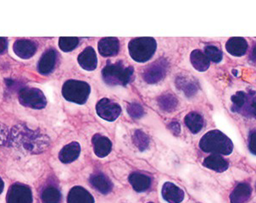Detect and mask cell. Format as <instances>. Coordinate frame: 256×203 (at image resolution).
Instances as JSON below:
<instances>
[{
  "label": "cell",
  "mask_w": 256,
  "mask_h": 203,
  "mask_svg": "<svg viewBox=\"0 0 256 203\" xmlns=\"http://www.w3.org/2000/svg\"><path fill=\"white\" fill-rule=\"evenodd\" d=\"M10 142L14 148L34 154L44 152L50 146L47 136L24 125H18L12 129Z\"/></svg>",
  "instance_id": "obj_1"
},
{
  "label": "cell",
  "mask_w": 256,
  "mask_h": 203,
  "mask_svg": "<svg viewBox=\"0 0 256 203\" xmlns=\"http://www.w3.org/2000/svg\"><path fill=\"white\" fill-rule=\"evenodd\" d=\"M200 148L206 153L229 155L234 150L231 140L222 131L214 130L209 131L201 138Z\"/></svg>",
  "instance_id": "obj_2"
},
{
  "label": "cell",
  "mask_w": 256,
  "mask_h": 203,
  "mask_svg": "<svg viewBox=\"0 0 256 203\" xmlns=\"http://www.w3.org/2000/svg\"><path fill=\"white\" fill-rule=\"evenodd\" d=\"M134 75V68L126 67L122 63L107 64L102 71L104 81L112 86H126L128 85Z\"/></svg>",
  "instance_id": "obj_3"
},
{
  "label": "cell",
  "mask_w": 256,
  "mask_h": 203,
  "mask_svg": "<svg viewBox=\"0 0 256 203\" xmlns=\"http://www.w3.org/2000/svg\"><path fill=\"white\" fill-rule=\"evenodd\" d=\"M128 49L132 59L144 63L150 60L156 52V41L152 37H138L129 42Z\"/></svg>",
  "instance_id": "obj_4"
},
{
  "label": "cell",
  "mask_w": 256,
  "mask_h": 203,
  "mask_svg": "<svg viewBox=\"0 0 256 203\" xmlns=\"http://www.w3.org/2000/svg\"><path fill=\"white\" fill-rule=\"evenodd\" d=\"M90 93V85L84 81H68L63 86L64 98L73 103L82 104L86 102Z\"/></svg>",
  "instance_id": "obj_5"
},
{
  "label": "cell",
  "mask_w": 256,
  "mask_h": 203,
  "mask_svg": "<svg viewBox=\"0 0 256 203\" xmlns=\"http://www.w3.org/2000/svg\"><path fill=\"white\" fill-rule=\"evenodd\" d=\"M168 70V62L166 59H159L145 69L144 79L148 84L158 83L164 78Z\"/></svg>",
  "instance_id": "obj_6"
},
{
  "label": "cell",
  "mask_w": 256,
  "mask_h": 203,
  "mask_svg": "<svg viewBox=\"0 0 256 203\" xmlns=\"http://www.w3.org/2000/svg\"><path fill=\"white\" fill-rule=\"evenodd\" d=\"M7 203H32V194L29 187L22 184H14L8 190Z\"/></svg>",
  "instance_id": "obj_7"
},
{
  "label": "cell",
  "mask_w": 256,
  "mask_h": 203,
  "mask_svg": "<svg viewBox=\"0 0 256 203\" xmlns=\"http://www.w3.org/2000/svg\"><path fill=\"white\" fill-rule=\"evenodd\" d=\"M96 111L100 117L107 121H114L120 116L122 109L113 101L103 98L96 105Z\"/></svg>",
  "instance_id": "obj_8"
},
{
  "label": "cell",
  "mask_w": 256,
  "mask_h": 203,
  "mask_svg": "<svg viewBox=\"0 0 256 203\" xmlns=\"http://www.w3.org/2000/svg\"><path fill=\"white\" fill-rule=\"evenodd\" d=\"M20 98L23 104L35 109H42L46 105L44 95L36 88L24 90L22 92Z\"/></svg>",
  "instance_id": "obj_9"
},
{
  "label": "cell",
  "mask_w": 256,
  "mask_h": 203,
  "mask_svg": "<svg viewBox=\"0 0 256 203\" xmlns=\"http://www.w3.org/2000/svg\"><path fill=\"white\" fill-rule=\"evenodd\" d=\"M162 198L168 203H181L184 199V192L180 187L170 182L164 184L162 191Z\"/></svg>",
  "instance_id": "obj_10"
},
{
  "label": "cell",
  "mask_w": 256,
  "mask_h": 203,
  "mask_svg": "<svg viewBox=\"0 0 256 203\" xmlns=\"http://www.w3.org/2000/svg\"><path fill=\"white\" fill-rule=\"evenodd\" d=\"M67 203H94V198L84 187H75L68 194Z\"/></svg>",
  "instance_id": "obj_11"
},
{
  "label": "cell",
  "mask_w": 256,
  "mask_h": 203,
  "mask_svg": "<svg viewBox=\"0 0 256 203\" xmlns=\"http://www.w3.org/2000/svg\"><path fill=\"white\" fill-rule=\"evenodd\" d=\"M92 144L95 154L98 158H104L108 156L112 152V143L107 137L101 135H95L92 137Z\"/></svg>",
  "instance_id": "obj_12"
},
{
  "label": "cell",
  "mask_w": 256,
  "mask_h": 203,
  "mask_svg": "<svg viewBox=\"0 0 256 203\" xmlns=\"http://www.w3.org/2000/svg\"><path fill=\"white\" fill-rule=\"evenodd\" d=\"M226 48L232 55L241 57L247 51L248 42L242 37H232L226 42Z\"/></svg>",
  "instance_id": "obj_13"
},
{
  "label": "cell",
  "mask_w": 256,
  "mask_h": 203,
  "mask_svg": "<svg viewBox=\"0 0 256 203\" xmlns=\"http://www.w3.org/2000/svg\"><path fill=\"white\" fill-rule=\"evenodd\" d=\"M98 51L104 57L116 55L119 52V41L116 37H104L98 42Z\"/></svg>",
  "instance_id": "obj_14"
},
{
  "label": "cell",
  "mask_w": 256,
  "mask_h": 203,
  "mask_svg": "<svg viewBox=\"0 0 256 203\" xmlns=\"http://www.w3.org/2000/svg\"><path fill=\"white\" fill-rule=\"evenodd\" d=\"M81 153V147L78 142H72L62 148L60 153V160L64 164H70L78 159Z\"/></svg>",
  "instance_id": "obj_15"
},
{
  "label": "cell",
  "mask_w": 256,
  "mask_h": 203,
  "mask_svg": "<svg viewBox=\"0 0 256 203\" xmlns=\"http://www.w3.org/2000/svg\"><path fill=\"white\" fill-rule=\"evenodd\" d=\"M252 189L247 183H240L230 195L231 203H246L250 198Z\"/></svg>",
  "instance_id": "obj_16"
},
{
  "label": "cell",
  "mask_w": 256,
  "mask_h": 203,
  "mask_svg": "<svg viewBox=\"0 0 256 203\" xmlns=\"http://www.w3.org/2000/svg\"><path fill=\"white\" fill-rule=\"evenodd\" d=\"M90 183L102 194H108L113 188V184L110 180L101 173L92 175L90 177Z\"/></svg>",
  "instance_id": "obj_17"
},
{
  "label": "cell",
  "mask_w": 256,
  "mask_h": 203,
  "mask_svg": "<svg viewBox=\"0 0 256 203\" xmlns=\"http://www.w3.org/2000/svg\"><path fill=\"white\" fill-rule=\"evenodd\" d=\"M176 86L179 90L185 93L186 97H192L198 92V86L197 81L194 79L188 78L184 75H179L176 79Z\"/></svg>",
  "instance_id": "obj_18"
},
{
  "label": "cell",
  "mask_w": 256,
  "mask_h": 203,
  "mask_svg": "<svg viewBox=\"0 0 256 203\" xmlns=\"http://www.w3.org/2000/svg\"><path fill=\"white\" fill-rule=\"evenodd\" d=\"M78 62L84 70H94L97 67V56L92 47H86V49L80 53L78 57Z\"/></svg>",
  "instance_id": "obj_19"
},
{
  "label": "cell",
  "mask_w": 256,
  "mask_h": 203,
  "mask_svg": "<svg viewBox=\"0 0 256 203\" xmlns=\"http://www.w3.org/2000/svg\"><path fill=\"white\" fill-rule=\"evenodd\" d=\"M128 181L132 188L138 192H146L151 186V179L141 173H132L129 176Z\"/></svg>",
  "instance_id": "obj_20"
},
{
  "label": "cell",
  "mask_w": 256,
  "mask_h": 203,
  "mask_svg": "<svg viewBox=\"0 0 256 203\" xmlns=\"http://www.w3.org/2000/svg\"><path fill=\"white\" fill-rule=\"evenodd\" d=\"M204 167L210 170H214L216 172H224L228 169V162L218 154H213L207 157L203 162Z\"/></svg>",
  "instance_id": "obj_21"
},
{
  "label": "cell",
  "mask_w": 256,
  "mask_h": 203,
  "mask_svg": "<svg viewBox=\"0 0 256 203\" xmlns=\"http://www.w3.org/2000/svg\"><path fill=\"white\" fill-rule=\"evenodd\" d=\"M190 60L195 70L204 72L208 70L210 67V59L206 53L200 50H194L190 55Z\"/></svg>",
  "instance_id": "obj_22"
},
{
  "label": "cell",
  "mask_w": 256,
  "mask_h": 203,
  "mask_svg": "<svg viewBox=\"0 0 256 203\" xmlns=\"http://www.w3.org/2000/svg\"><path fill=\"white\" fill-rule=\"evenodd\" d=\"M56 61V52L53 49L47 51L39 61V71L42 74H48L53 70Z\"/></svg>",
  "instance_id": "obj_23"
},
{
  "label": "cell",
  "mask_w": 256,
  "mask_h": 203,
  "mask_svg": "<svg viewBox=\"0 0 256 203\" xmlns=\"http://www.w3.org/2000/svg\"><path fill=\"white\" fill-rule=\"evenodd\" d=\"M186 127L194 134H197L202 130L204 126V119L198 113H190L185 117Z\"/></svg>",
  "instance_id": "obj_24"
},
{
  "label": "cell",
  "mask_w": 256,
  "mask_h": 203,
  "mask_svg": "<svg viewBox=\"0 0 256 203\" xmlns=\"http://www.w3.org/2000/svg\"><path fill=\"white\" fill-rule=\"evenodd\" d=\"M41 198L44 203H60L62 193L57 187L48 186L42 191Z\"/></svg>",
  "instance_id": "obj_25"
},
{
  "label": "cell",
  "mask_w": 256,
  "mask_h": 203,
  "mask_svg": "<svg viewBox=\"0 0 256 203\" xmlns=\"http://www.w3.org/2000/svg\"><path fill=\"white\" fill-rule=\"evenodd\" d=\"M14 51L20 57L28 59L34 55L36 51V46L31 41H18L14 47Z\"/></svg>",
  "instance_id": "obj_26"
},
{
  "label": "cell",
  "mask_w": 256,
  "mask_h": 203,
  "mask_svg": "<svg viewBox=\"0 0 256 203\" xmlns=\"http://www.w3.org/2000/svg\"><path fill=\"white\" fill-rule=\"evenodd\" d=\"M178 101L176 98L170 93L162 95L158 98V104L163 111H174L178 106Z\"/></svg>",
  "instance_id": "obj_27"
},
{
  "label": "cell",
  "mask_w": 256,
  "mask_h": 203,
  "mask_svg": "<svg viewBox=\"0 0 256 203\" xmlns=\"http://www.w3.org/2000/svg\"><path fill=\"white\" fill-rule=\"evenodd\" d=\"M248 95L245 92H238L234 94L231 98L232 110L234 112H242L244 109L246 103L248 102Z\"/></svg>",
  "instance_id": "obj_28"
},
{
  "label": "cell",
  "mask_w": 256,
  "mask_h": 203,
  "mask_svg": "<svg viewBox=\"0 0 256 203\" xmlns=\"http://www.w3.org/2000/svg\"><path fill=\"white\" fill-rule=\"evenodd\" d=\"M134 143L141 152L147 149L150 145V139L147 135L140 130L135 131L134 135Z\"/></svg>",
  "instance_id": "obj_29"
},
{
  "label": "cell",
  "mask_w": 256,
  "mask_h": 203,
  "mask_svg": "<svg viewBox=\"0 0 256 203\" xmlns=\"http://www.w3.org/2000/svg\"><path fill=\"white\" fill-rule=\"evenodd\" d=\"M206 55L209 58L210 60L219 63L222 59V53L218 47L214 46H207L204 49Z\"/></svg>",
  "instance_id": "obj_30"
},
{
  "label": "cell",
  "mask_w": 256,
  "mask_h": 203,
  "mask_svg": "<svg viewBox=\"0 0 256 203\" xmlns=\"http://www.w3.org/2000/svg\"><path fill=\"white\" fill-rule=\"evenodd\" d=\"M78 42L76 37H62L60 39V47L64 52H69L78 46Z\"/></svg>",
  "instance_id": "obj_31"
},
{
  "label": "cell",
  "mask_w": 256,
  "mask_h": 203,
  "mask_svg": "<svg viewBox=\"0 0 256 203\" xmlns=\"http://www.w3.org/2000/svg\"><path fill=\"white\" fill-rule=\"evenodd\" d=\"M128 113L134 119H140L144 114V110L138 103H130L128 107Z\"/></svg>",
  "instance_id": "obj_32"
},
{
  "label": "cell",
  "mask_w": 256,
  "mask_h": 203,
  "mask_svg": "<svg viewBox=\"0 0 256 203\" xmlns=\"http://www.w3.org/2000/svg\"><path fill=\"white\" fill-rule=\"evenodd\" d=\"M242 111H244V114L256 118V96L254 97L248 96V102L246 103Z\"/></svg>",
  "instance_id": "obj_33"
},
{
  "label": "cell",
  "mask_w": 256,
  "mask_h": 203,
  "mask_svg": "<svg viewBox=\"0 0 256 203\" xmlns=\"http://www.w3.org/2000/svg\"><path fill=\"white\" fill-rule=\"evenodd\" d=\"M10 138V132L6 125L0 123V146L6 144Z\"/></svg>",
  "instance_id": "obj_34"
},
{
  "label": "cell",
  "mask_w": 256,
  "mask_h": 203,
  "mask_svg": "<svg viewBox=\"0 0 256 203\" xmlns=\"http://www.w3.org/2000/svg\"><path fill=\"white\" fill-rule=\"evenodd\" d=\"M248 149L254 155H256V131H252L250 135Z\"/></svg>",
  "instance_id": "obj_35"
},
{
  "label": "cell",
  "mask_w": 256,
  "mask_h": 203,
  "mask_svg": "<svg viewBox=\"0 0 256 203\" xmlns=\"http://www.w3.org/2000/svg\"><path fill=\"white\" fill-rule=\"evenodd\" d=\"M169 128L175 135H178L181 132V126L178 122H172L169 125Z\"/></svg>",
  "instance_id": "obj_36"
},
{
  "label": "cell",
  "mask_w": 256,
  "mask_h": 203,
  "mask_svg": "<svg viewBox=\"0 0 256 203\" xmlns=\"http://www.w3.org/2000/svg\"><path fill=\"white\" fill-rule=\"evenodd\" d=\"M250 59L252 62L256 64V44L254 46L253 49H252V53H251Z\"/></svg>",
  "instance_id": "obj_37"
},
{
  "label": "cell",
  "mask_w": 256,
  "mask_h": 203,
  "mask_svg": "<svg viewBox=\"0 0 256 203\" xmlns=\"http://www.w3.org/2000/svg\"><path fill=\"white\" fill-rule=\"evenodd\" d=\"M6 47V42L4 40L0 38V53H2Z\"/></svg>",
  "instance_id": "obj_38"
},
{
  "label": "cell",
  "mask_w": 256,
  "mask_h": 203,
  "mask_svg": "<svg viewBox=\"0 0 256 203\" xmlns=\"http://www.w3.org/2000/svg\"><path fill=\"white\" fill-rule=\"evenodd\" d=\"M4 190V182L2 179L0 178V194L3 192Z\"/></svg>",
  "instance_id": "obj_39"
},
{
  "label": "cell",
  "mask_w": 256,
  "mask_h": 203,
  "mask_svg": "<svg viewBox=\"0 0 256 203\" xmlns=\"http://www.w3.org/2000/svg\"></svg>",
  "instance_id": "obj_40"
},
{
  "label": "cell",
  "mask_w": 256,
  "mask_h": 203,
  "mask_svg": "<svg viewBox=\"0 0 256 203\" xmlns=\"http://www.w3.org/2000/svg\"></svg>",
  "instance_id": "obj_41"
}]
</instances>
